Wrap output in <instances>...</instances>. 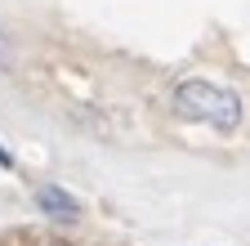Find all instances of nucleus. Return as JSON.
I'll list each match as a JSON object with an SVG mask.
<instances>
[{
    "instance_id": "obj_3",
    "label": "nucleus",
    "mask_w": 250,
    "mask_h": 246,
    "mask_svg": "<svg viewBox=\"0 0 250 246\" xmlns=\"http://www.w3.org/2000/svg\"><path fill=\"white\" fill-rule=\"evenodd\" d=\"M0 246H85V242H67V237L45 233V228H5Z\"/></svg>"
},
{
    "instance_id": "obj_4",
    "label": "nucleus",
    "mask_w": 250,
    "mask_h": 246,
    "mask_svg": "<svg viewBox=\"0 0 250 246\" xmlns=\"http://www.w3.org/2000/svg\"><path fill=\"white\" fill-rule=\"evenodd\" d=\"M0 63H5V32H0Z\"/></svg>"
},
{
    "instance_id": "obj_2",
    "label": "nucleus",
    "mask_w": 250,
    "mask_h": 246,
    "mask_svg": "<svg viewBox=\"0 0 250 246\" xmlns=\"http://www.w3.org/2000/svg\"><path fill=\"white\" fill-rule=\"evenodd\" d=\"M36 206L45 215H54V220H76L81 215V201L72 193H62L58 183H45V188H36Z\"/></svg>"
},
{
    "instance_id": "obj_1",
    "label": "nucleus",
    "mask_w": 250,
    "mask_h": 246,
    "mask_svg": "<svg viewBox=\"0 0 250 246\" xmlns=\"http://www.w3.org/2000/svg\"><path fill=\"white\" fill-rule=\"evenodd\" d=\"M174 112L188 121H201L219 134H232L241 126V99L214 81H183L174 89Z\"/></svg>"
}]
</instances>
